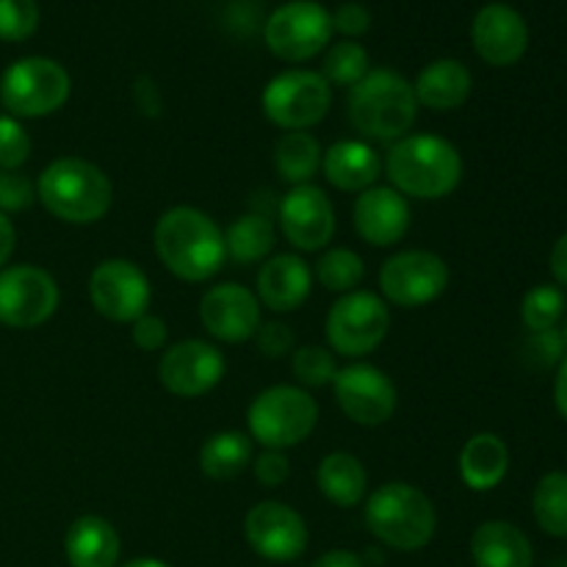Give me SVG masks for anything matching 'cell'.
<instances>
[{"mask_svg":"<svg viewBox=\"0 0 567 567\" xmlns=\"http://www.w3.org/2000/svg\"><path fill=\"white\" fill-rule=\"evenodd\" d=\"M509 471V449L493 432H476L460 452V480L474 493H491Z\"/></svg>","mask_w":567,"mask_h":567,"instance_id":"484cf974","label":"cell"},{"mask_svg":"<svg viewBox=\"0 0 567 567\" xmlns=\"http://www.w3.org/2000/svg\"><path fill=\"white\" fill-rule=\"evenodd\" d=\"M155 252L166 271L186 282H205L221 271L227 260L225 230L205 210L175 205L155 221Z\"/></svg>","mask_w":567,"mask_h":567,"instance_id":"6da1fadb","label":"cell"},{"mask_svg":"<svg viewBox=\"0 0 567 567\" xmlns=\"http://www.w3.org/2000/svg\"><path fill=\"white\" fill-rule=\"evenodd\" d=\"M313 291V271L299 255L282 252L266 258L258 271V299L275 313H293Z\"/></svg>","mask_w":567,"mask_h":567,"instance_id":"44dd1931","label":"cell"},{"mask_svg":"<svg viewBox=\"0 0 567 567\" xmlns=\"http://www.w3.org/2000/svg\"><path fill=\"white\" fill-rule=\"evenodd\" d=\"M260 105L271 125L282 131H308L330 114L332 86L321 72L286 70L266 83Z\"/></svg>","mask_w":567,"mask_h":567,"instance_id":"ba28073f","label":"cell"},{"mask_svg":"<svg viewBox=\"0 0 567 567\" xmlns=\"http://www.w3.org/2000/svg\"><path fill=\"white\" fill-rule=\"evenodd\" d=\"M291 369H293V377L299 380V385L305 388L332 385V380H336L338 374L336 354H332L327 347H313V343H310V347L293 349Z\"/></svg>","mask_w":567,"mask_h":567,"instance_id":"e575fe53","label":"cell"},{"mask_svg":"<svg viewBox=\"0 0 567 567\" xmlns=\"http://www.w3.org/2000/svg\"><path fill=\"white\" fill-rule=\"evenodd\" d=\"M316 485L327 502L341 509L358 507L369 496V474L363 463L349 452L327 454L316 471Z\"/></svg>","mask_w":567,"mask_h":567,"instance_id":"4316f807","label":"cell"},{"mask_svg":"<svg viewBox=\"0 0 567 567\" xmlns=\"http://www.w3.org/2000/svg\"><path fill=\"white\" fill-rule=\"evenodd\" d=\"M122 567H169V565L153 557H138V559H131V563H125Z\"/></svg>","mask_w":567,"mask_h":567,"instance_id":"7dc6e473","label":"cell"},{"mask_svg":"<svg viewBox=\"0 0 567 567\" xmlns=\"http://www.w3.org/2000/svg\"><path fill=\"white\" fill-rule=\"evenodd\" d=\"M37 203V183L20 169H0V214H20Z\"/></svg>","mask_w":567,"mask_h":567,"instance_id":"74e56055","label":"cell"},{"mask_svg":"<svg viewBox=\"0 0 567 567\" xmlns=\"http://www.w3.org/2000/svg\"><path fill=\"white\" fill-rule=\"evenodd\" d=\"M382 169L402 197L443 199L463 181V155L435 133H408L391 144Z\"/></svg>","mask_w":567,"mask_h":567,"instance_id":"7a4b0ae2","label":"cell"},{"mask_svg":"<svg viewBox=\"0 0 567 567\" xmlns=\"http://www.w3.org/2000/svg\"><path fill=\"white\" fill-rule=\"evenodd\" d=\"M332 388H336L338 408L358 426H382L396 413V385L385 371L371 363L338 369Z\"/></svg>","mask_w":567,"mask_h":567,"instance_id":"5bb4252c","label":"cell"},{"mask_svg":"<svg viewBox=\"0 0 567 567\" xmlns=\"http://www.w3.org/2000/svg\"><path fill=\"white\" fill-rule=\"evenodd\" d=\"M255 341H258L260 354L271 360L293 354V349H297V336L282 321H266V324H260L258 332H255Z\"/></svg>","mask_w":567,"mask_h":567,"instance_id":"f35d334b","label":"cell"},{"mask_svg":"<svg viewBox=\"0 0 567 567\" xmlns=\"http://www.w3.org/2000/svg\"><path fill=\"white\" fill-rule=\"evenodd\" d=\"M72 81L70 72L53 59L28 55L6 66L0 78V105L6 114L17 120H39L50 116L70 100Z\"/></svg>","mask_w":567,"mask_h":567,"instance_id":"52a82bcc","label":"cell"},{"mask_svg":"<svg viewBox=\"0 0 567 567\" xmlns=\"http://www.w3.org/2000/svg\"><path fill=\"white\" fill-rule=\"evenodd\" d=\"M89 299L103 319L133 324L138 316L147 313L153 288L142 266L125 258H109L89 277Z\"/></svg>","mask_w":567,"mask_h":567,"instance_id":"4fadbf2b","label":"cell"},{"mask_svg":"<svg viewBox=\"0 0 567 567\" xmlns=\"http://www.w3.org/2000/svg\"><path fill=\"white\" fill-rule=\"evenodd\" d=\"M252 437L236 430L216 432L199 449V468L214 482L236 480V476H241L252 465Z\"/></svg>","mask_w":567,"mask_h":567,"instance_id":"83f0119b","label":"cell"},{"mask_svg":"<svg viewBox=\"0 0 567 567\" xmlns=\"http://www.w3.org/2000/svg\"><path fill=\"white\" fill-rule=\"evenodd\" d=\"M347 116L354 131L377 142H399L408 136L419 116L413 83L393 70H369L349 89Z\"/></svg>","mask_w":567,"mask_h":567,"instance_id":"277c9868","label":"cell"},{"mask_svg":"<svg viewBox=\"0 0 567 567\" xmlns=\"http://www.w3.org/2000/svg\"><path fill=\"white\" fill-rule=\"evenodd\" d=\"M363 518L377 540L404 554L430 546L437 529L432 498L408 482H385L371 491V496H365Z\"/></svg>","mask_w":567,"mask_h":567,"instance_id":"5b68a950","label":"cell"},{"mask_svg":"<svg viewBox=\"0 0 567 567\" xmlns=\"http://www.w3.org/2000/svg\"><path fill=\"white\" fill-rule=\"evenodd\" d=\"M252 471H255V480L271 491V487L286 485L288 476H291V463H288L286 452L264 449V452L252 460Z\"/></svg>","mask_w":567,"mask_h":567,"instance_id":"ab89813d","label":"cell"},{"mask_svg":"<svg viewBox=\"0 0 567 567\" xmlns=\"http://www.w3.org/2000/svg\"><path fill=\"white\" fill-rule=\"evenodd\" d=\"M565 313V293L559 286H535L532 291H526L524 302H520V321H524L526 330L532 336H540V332H551L559 324Z\"/></svg>","mask_w":567,"mask_h":567,"instance_id":"836d02e7","label":"cell"},{"mask_svg":"<svg viewBox=\"0 0 567 567\" xmlns=\"http://www.w3.org/2000/svg\"><path fill=\"white\" fill-rule=\"evenodd\" d=\"M413 89L419 105L437 111V114H446V111H454L468 103L474 78H471V70L463 61L437 59L421 70Z\"/></svg>","mask_w":567,"mask_h":567,"instance_id":"603a6c76","label":"cell"},{"mask_svg":"<svg viewBox=\"0 0 567 567\" xmlns=\"http://www.w3.org/2000/svg\"><path fill=\"white\" fill-rule=\"evenodd\" d=\"M565 567H567V557H565Z\"/></svg>","mask_w":567,"mask_h":567,"instance_id":"c3c4849f","label":"cell"},{"mask_svg":"<svg viewBox=\"0 0 567 567\" xmlns=\"http://www.w3.org/2000/svg\"><path fill=\"white\" fill-rule=\"evenodd\" d=\"M133 343H136L142 352H158V349H166V341H169V327L161 316L144 313L133 321Z\"/></svg>","mask_w":567,"mask_h":567,"instance_id":"60d3db41","label":"cell"},{"mask_svg":"<svg viewBox=\"0 0 567 567\" xmlns=\"http://www.w3.org/2000/svg\"><path fill=\"white\" fill-rule=\"evenodd\" d=\"M227 371V360L214 343L188 338L166 347L158 363V380L172 396L199 399L214 391Z\"/></svg>","mask_w":567,"mask_h":567,"instance_id":"9a60e30c","label":"cell"},{"mask_svg":"<svg viewBox=\"0 0 567 567\" xmlns=\"http://www.w3.org/2000/svg\"><path fill=\"white\" fill-rule=\"evenodd\" d=\"M17 247V230L6 214H0V269H6Z\"/></svg>","mask_w":567,"mask_h":567,"instance_id":"f6af8a7d","label":"cell"},{"mask_svg":"<svg viewBox=\"0 0 567 567\" xmlns=\"http://www.w3.org/2000/svg\"><path fill=\"white\" fill-rule=\"evenodd\" d=\"M249 548L269 563H293L308 548V524L282 502H260L244 518Z\"/></svg>","mask_w":567,"mask_h":567,"instance_id":"2e32d148","label":"cell"},{"mask_svg":"<svg viewBox=\"0 0 567 567\" xmlns=\"http://www.w3.org/2000/svg\"><path fill=\"white\" fill-rule=\"evenodd\" d=\"M330 17H332V31L343 33L347 39L363 37V33L371 28L369 9H365L363 3H354V0L338 6Z\"/></svg>","mask_w":567,"mask_h":567,"instance_id":"b9f144b4","label":"cell"},{"mask_svg":"<svg viewBox=\"0 0 567 567\" xmlns=\"http://www.w3.org/2000/svg\"><path fill=\"white\" fill-rule=\"evenodd\" d=\"M313 277L319 280V286H324L332 293H349L358 291V286L365 277V264L358 252L347 247H332L316 260Z\"/></svg>","mask_w":567,"mask_h":567,"instance_id":"1f68e13d","label":"cell"},{"mask_svg":"<svg viewBox=\"0 0 567 567\" xmlns=\"http://www.w3.org/2000/svg\"><path fill=\"white\" fill-rule=\"evenodd\" d=\"M369 53L360 42L352 39H343L336 42L324 55V64H321V75L330 86H347L352 89L354 83L363 81L369 75Z\"/></svg>","mask_w":567,"mask_h":567,"instance_id":"d6a6232c","label":"cell"},{"mask_svg":"<svg viewBox=\"0 0 567 567\" xmlns=\"http://www.w3.org/2000/svg\"><path fill=\"white\" fill-rule=\"evenodd\" d=\"M471 559L476 567H532L535 551L524 532L509 520H485L471 537Z\"/></svg>","mask_w":567,"mask_h":567,"instance_id":"cb8c5ba5","label":"cell"},{"mask_svg":"<svg viewBox=\"0 0 567 567\" xmlns=\"http://www.w3.org/2000/svg\"><path fill=\"white\" fill-rule=\"evenodd\" d=\"M476 55L491 66H513L529 50V25L524 14L507 3H487L471 25Z\"/></svg>","mask_w":567,"mask_h":567,"instance_id":"d6986e66","label":"cell"},{"mask_svg":"<svg viewBox=\"0 0 567 567\" xmlns=\"http://www.w3.org/2000/svg\"><path fill=\"white\" fill-rule=\"evenodd\" d=\"M321 144L308 131H286L275 144V169L280 181L305 186L321 169Z\"/></svg>","mask_w":567,"mask_h":567,"instance_id":"f1b7e54d","label":"cell"},{"mask_svg":"<svg viewBox=\"0 0 567 567\" xmlns=\"http://www.w3.org/2000/svg\"><path fill=\"white\" fill-rule=\"evenodd\" d=\"M39 28L37 0H0V39L25 42Z\"/></svg>","mask_w":567,"mask_h":567,"instance_id":"d590c367","label":"cell"},{"mask_svg":"<svg viewBox=\"0 0 567 567\" xmlns=\"http://www.w3.org/2000/svg\"><path fill=\"white\" fill-rule=\"evenodd\" d=\"M277 219L282 236L299 252H319L336 236V208L313 183L291 186V192L280 199Z\"/></svg>","mask_w":567,"mask_h":567,"instance_id":"e0dca14e","label":"cell"},{"mask_svg":"<svg viewBox=\"0 0 567 567\" xmlns=\"http://www.w3.org/2000/svg\"><path fill=\"white\" fill-rule=\"evenodd\" d=\"M199 321L216 341L244 343L255 338L260 321V299L238 282H221L199 299Z\"/></svg>","mask_w":567,"mask_h":567,"instance_id":"ac0fdd59","label":"cell"},{"mask_svg":"<svg viewBox=\"0 0 567 567\" xmlns=\"http://www.w3.org/2000/svg\"><path fill=\"white\" fill-rule=\"evenodd\" d=\"M277 244V230L269 216L264 214H244L225 230L227 258L236 264L249 266L266 260Z\"/></svg>","mask_w":567,"mask_h":567,"instance_id":"f546056e","label":"cell"},{"mask_svg":"<svg viewBox=\"0 0 567 567\" xmlns=\"http://www.w3.org/2000/svg\"><path fill=\"white\" fill-rule=\"evenodd\" d=\"M449 288V266L430 249H404L380 269V291L396 308H424Z\"/></svg>","mask_w":567,"mask_h":567,"instance_id":"8fae6325","label":"cell"},{"mask_svg":"<svg viewBox=\"0 0 567 567\" xmlns=\"http://www.w3.org/2000/svg\"><path fill=\"white\" fill-rule=\"evenodd\" d=\"M120 551V535L100 515H83L72 520L64 535V554L70 567H116Z\"/></svg>","mask_w":567,"mask_h":567,"instance_id":"d4e9b609","label":"cell"},{"mask_svg":"<svg viewBox=\"0 0 567 567\" xmlns=\"http://www.w3.org/2000/svg\"><path fill=\"white\" fill-rule=\"evenodd\" d=\"M354 230L371 247H393L410 230L408 197L391 186H371L354 199Z\"/></svg>","mask_w":567,"mask_h":567,"instance_id":"ffe728a7","label":"cell"},{"mask_svg":"<svg viewBox=\"0 0 567 567\" xmlns=\"http://www.w3.org/2000/svg\"><path fill=\"white\" fill-rule=\"evenodd\" d=\"M537 526L551 537H567V474L551 471L543 476L532 496Z\"/></svg>","mask_w":567,"mask_h":567,"instance_id":"4dcf8cb0","label":"cell"},{"mask_svg":"<svg viewBox=\"0 0 567 567\" xmlns=\"http://www.w3.org/2000/svg\"><path fill=\"white\" fill-rule=\"evenodd\" d=\"M249 437L264 449L299 446L319 424V404L299 385H271L255 396L247 413Z\"/></svg>","mask_w":567,"mask_h":567,"instance_id":"8992f818","label":"cell"},{"mask_svg":"<svg viewBox=\"0 0 567 567\" xmlns=\"http://www.w3.org/2000/svg\"><path fill=\"white\" fill-rule=\"evenodd\" d=\"M59 286L39 266L17 264L0 269V324L33 330L59 310Z\"/></svg>","mask_w":567,"mask_h":567,"instance_id":"7c38bea8","label":"cell"},{"mask_svg":"<svg viewBox=\"0 0 567 567\" xmlns=\"http://www.w3.org/2000/svg\"><path fill=\"white\" fill-rule=\"evenodd\" d=\"M554 404H557L559 415L567 421V354L559 363L557 380H554Z\"/></svg>","mask_w":567,"mask_h":567,"instance_id":"bcb514c9","label":"cell"},{"mask_svg":"<svg viewBox=\"0 0 567 567\" xmlns=\"http://www.w3.org/2000/svg\"><path fill=\"white\" fill-rule=\"evenodd\" d=\"M37 199L66 225H94L114 203V186L97 164L75 155L50 161L37 181Z\"/></svg>","mask_w":567,"mask_h":567,"instance_id":"3957f363","label":"cell"},{"mask_svg":"<svg viewBox=\"0 0 567 567\" xmlns=\"http://www.w3.org/2000/svg\"><path fill=\"white\" fill-rule=\"evenodd\" d=\"M391 330V310L385 299L371 291H349L330 308L324 336L332 352L343 358H365Z\"/></svg>","mask_w":567,"mask_h":567,"instance_id":"9c48e42d","label":"cell"},{"mask_svg":"<svg viewBox=\"0 0 567 567\" xmlns=\"http://www.w3.org/2000/svg\"><path fill=\"white\" fill-rule=\"evenodd\" d=\"M332 37V17L316 0H291L271 11L266 20L264 39L271 53L282 61H308L327 50Z\"/></svg>","mask_w":567,"mask_h":567,"instance_id":"30bf717a","label":"cell"},{"mask_svg":"<svg viewBox=\"0 0 567 567\" xmlns=\"http://www.w3.org/2000/svg\"><path fill=\"white\" fill-rule=\"evenodd\" d=\"M31 158V136L22 122L11 114H0V169H20Z\"/></svg>","mask_w":567,"mask_h":567,"instance_id":"8d00e7d4","label":"cell"},{"mask_svg":"<svg viewBox=\"0 0 567 567\" xmlns=\"http://www.w3.org/2000/svg\"><path fill=\"white\" fill-rule=\"evenodd\" d=\"M321 172L338 192L360 194L374 186L377 177L382 175V161L371 144L360 138H343L321 155Z\"/></svg>","mask_w":567,"mask_h":567,"instance_id":"7402d4cb","label":"cell"},{"mask_svg":"<svg viewBox=\"0 0 567 567\" xmlns=\"http://www.w3.org/2000/svg\"><path fill=\"white\" fill-rule=\"evenodd\" d=\"M548 266H551V275L559 286L567 288V233L557 238V244L551 247V258H548Z\"/></svg>","mask_w":567,"mask_h":567,"instance_id":"7bdbcfd3","label":"cell"},{"mask_svg":"<svg viewBox=\"0 0 567 567\" xmlns=\"http://www.w3.org/2000/svg\"><path fill=\"white\" fill-rule=\"evenodd\" d=\"M310 567H365L363 559L354 551H343V548H336V551L321 554Z\"/></svg>","mask_w":567,"mask_h":567,"instance_id":"ee69618b","label":"cell"}]
</instances>
